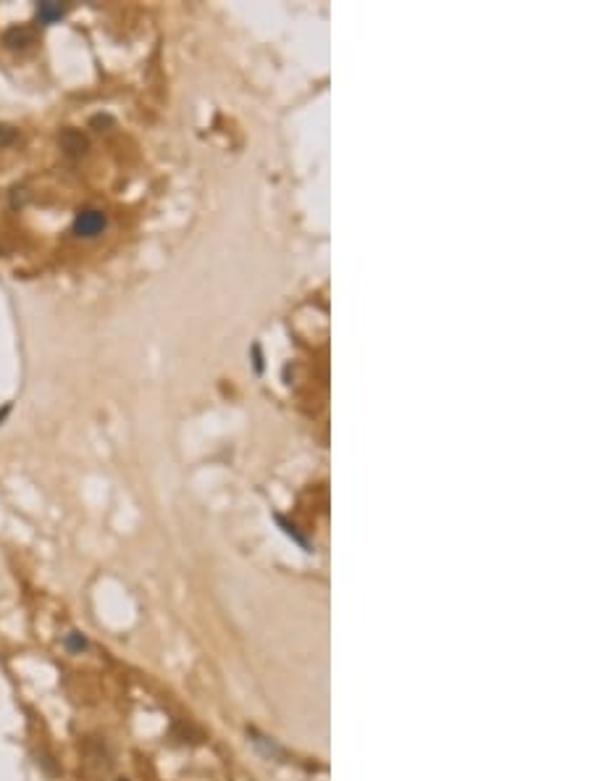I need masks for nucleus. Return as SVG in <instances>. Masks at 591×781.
Here are the masks:
<instances>
[{
	"label": "nucleus",
	"instance_id": "f257e3e1",
	"mask_svg": "<svg viewBox=\"0 0 591 781\" xmlns=\"http://www.w3.org/2000/svg\"><path fill=\"white\" fill-rule=\"evenodd\" d=\"M108 226V216L103 214V211H98V208H84V211H79V214L74 216V224H71V232L76 234V237H98V234H103V229Z\"/></svg>",
	"mask_w": 591,
	"mask_h": 781
},
{
	"label": "nucleus",
	"instance_id": "f03ea898",
	"mask_svg": "<svg viewBox=\"0 0 591 781\" xmlns=\"http://www.w3.org/2000/svg\"><path fill=\"white\" fill-rule=\"evenodd\" d=\"M35 40H37V32L27 24H13L3 32V45L8 50H27L29 45H35Z\"/></svg>",
	"mask_w": 591,
	"mask_h": 781
},
{
	"label": "nucleus",
	"instance_id": "7ed1b4c3",
	"mask_svg": "<svg viewBox=\"0 0 591 781\" xmlns=\"http://www.w3.org/2000/svg\"><path fill=\"white\" fill-rule=\"evenodd\" d=\"M69 13V6H64V3H56V0H42V3H37V21L40 24H56V21H61Z\"/></svg>",
	"mask_w": 591,
	"mask_h": 781
},
{
	"label": "nucleus",
	"instance_id": "20e7f679",
	"mask_svg": "<svg viewBox=\"0 0 591 781\" xmlns=\"http://www.w3.org/2000/svg\"><path fill=\"white\" fill-rule=\"evenodd\" d=\"M61 148H64L69 156H82L84 150H87V140H84L76 129H66L64 134H61Z\"/></svg>",
	"mask_w": 591,
	"mask_h": 781
},
{
	"label": "nucleus",
	"instance_id": "39448f33",
	"mask_svg": "<svg viewBox=\"0 0 591 781\" xmlns=\"http://www.w3.org/2000/svg\"><path fill=\"white\" fill-rule=\"evenodd\" d=\"M16 137H19V132L13 129V127H8V124H0V148H8V145H13Z\"/></svg>",
	"mask_w": 591,
	"mask_h": 781
},
{
	"label": "nucleus",
	"instance_id": "423d86ee",
	"mask_svg": "<svg viewBox=\"0 0 591 781\" xmlns=\"http://www.w3.org/2000/svg\"><path fill=\"white\" fill-rule=\"evenodd\" d=\"M66 647L74 652H82L84 647H87V640H84L79 632H71V634H66Z\"/></svg>",
	"mask_w": 591,
	"mask_h": 781
},
{
	"label": "nucleus",
	"instance_id": "0eeeda50",
	"mask_svg": "<svg viewBox=\"0 0 591 781\" xmlns=\"http://www.w3.org/2000/svg\"><path fill=\"white\" fill-rule=\"evenodd\" d=\"M8 413H11V403H6V405L0 408V424H3V421L8 419Z\"/></svg>",
	"mask_w": 591,
	"mask_h": 781
},
{
	"label": "nucleus",
	"instance_id": "6e6552de",
	"mask_svg": "<svg viewBox=\"0 0 591 781\" xmlns=\"http://www.w3.org/2000/svg\"><path fill=\"white\" fill-rule=\"evenodd\" d=\"M119 781H127V779H119Z\"/></svg>",
	"mask_w": 591,
	"mask_h": 781
}]
</instances>
